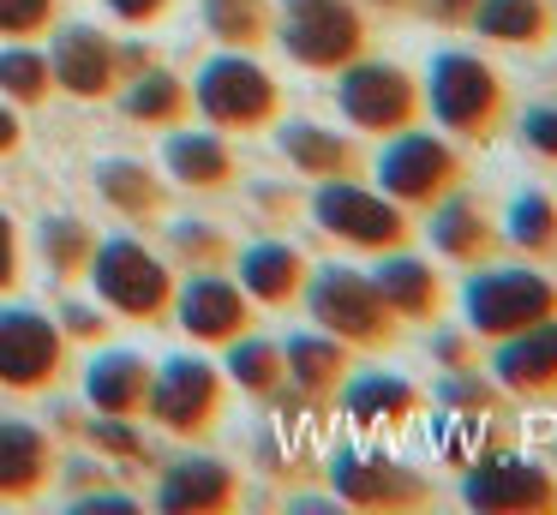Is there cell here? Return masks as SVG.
Listing matches in <instances>:
<instances>
[{"label":"cell","instance_id":"obj_43","mask_svg":"<svg viewBox=\"0 0 557 515\" xmlns=\"http://www.w3.org/2000/svg\"><path fill=\"white\" fill-rule=\"evenodd\" d=\"M162 7H169V0H109V12H114V19H126V24L162 19Z\"/></svg>","mask_w":557,"mask_h":515},{"label":"cell","instance_id":"obj_1","mask_svg":"<svg viewBox=\"0 0 557 515\" xmlns=\"http://www.w3.org/2000/svg\"><path fill=\"white\" fill-rule=\"evenodd\" d=\"M420 84H425V114L444 132H456V138H468V144H485V138L504 132L509 90H504V78H497V66L485 54L444 48Z\"/></svg>","mask_w":557,"mask_h":515},{"label":"cell","instance_id":"obj_44","mask_svg":"<svg viewBox=\"0 0 557 515\" xmlns=\"http://www.w3.org/2000/svg\"><path fill=\"white\" fill-rule=\"evenodd\" d=\"M425 12H432L437 24H468V12L480 7V0H420Z\"/></svg>","mask_w":557,"mask_h":515},{"label":"cell","instance_id":"obj_40","mask_svg":"<svg viewBox=\"0 0 557 515\" xmlns=\"http://www.w3.org/2000/svg\"><path fill=\"white\" fill-rule=\"evenodd\" d=\"M54 0H0V36H37L49 30Z\"/></svg>","mask_w":557,"mask_h":515},{"label":"cell","instance_id":"obj_35","mask_svg":"<svg viewBox=\"0 0 557 515\" xmlns=\"http://www.w3.org/2000/svg\"><path fill=\"white\" fill-rule=\"evenodd\" d=\"M54 90V72H49V54L37 48H0V96H13V102H49Z\"/></svg>","mask_w":557,"mask_h":515},{"label":"cell","instance_id":"obj_25","mask_svg":"<svg viewBox=\"0 0 557 515\" xmlns=\"http://www.w3.org/2000/svg\"><path fill=\"white\" fill-rule=\"evenodd\" d=\"M85 395L97 414H114V419H133L145 414V395H150V359L145 354H126V347H114V354H97L85 371Z\"/></svg>","mask_w":557,"mask_h":515},{"label":"cell","instance_id":"obj_11","mask_svg":"<svg viewBox=\"0 0 557 515\" xmlns=\"http://www.w3.org/2000/svg\"><path fill=\"white\" fill-rule=\"evenodd\" d=\"M330 491H336V503L366 510V515H413L432 503V479L413 474L408 462H396L384 450H336Z\"/></svg>","mask_w":557,"mask_h":515},{"label":"cell","instance_id":"obj_30","mask_svg":"<svg viewBox=\"0 0 557 515\" xmlns=\"http://www.w3.org/2000/svg\"><path fill=\"white\" fill-rule=\"evenodd\" d=\"M504 240L528 258H557V198L552 192H521L504 216Z\"/></svg>","mask_w":557,"mask_h":515},{"label":"cell","instance_id":"obj_8","mask_svg":"<svg viewBox=\"0 0 557 515\" xmlns=\"http://www.w3.org/2000/svg\"><path fill=\"white\" fill-rule=\"evenodd\" d=\"M461 503L473 515H557V474L540 455L521 450H485L461 474Z\"/></svg>","mask_w":557,"mask_h":515},{"label":"cell","instance_id":"obj_46","mask_svg":"<svg viewBox=\"0 0 557 515\" xmlns=\"http://www.w3.org/2000/svg\"><path fill=\"white\" fill-rule=\"evenodd\" d=\"M66 330H73V335H102V318H97V311H85V306H66Z\"/></svg>","mask_w":557,"mask_h":515},{"label":"cell","instance_id":"obj_18","mask_svg":"<svg viewBox=\"0 0 557 515\" xmlns=\"http://www.w3.org/2000/svg\"><path fill=\"white\" fill-rule=\"evenodd\" d=\"M49 72H54V84H61V90L85 96V102H97V96H109L114 84H121L114 42H109L102 30H90V24H66V30L54 36Z\"/></svg>","mask_w":557,"mask_h":515},{"label":"cell","instance_id":"obj_14","mask_svg":"<svg viewBox=\"0 0 557 515\" xmlns=\"http://www.w3.org/2000/svg\"><path fill=\"white\" fill-rule=\"evenodd\" d=\"M174 318H181V330L193 335V342L228 347L234 335L252 330V299H246V287L228 282V275L193 270V282L174 294Z\"/></svg>","mask_w":557,"mask_h":515},{"label":"cell","instance_id":"obj_47","mask_svg":"<svg viewBox=\"0 0 557 515\" xmlns=\"http://www.w3.org/2000/svg\"><path fill=\"white\" fill-rule=\"evenodd\" d=\"M366 7H384V12H413L420 0H366Z\"/></svg>","mask_w":557,"mask_h":515},{"label":"cell","instance_id":"obj_4","mask_svg":"<svg viewBox=\"0 0 557 515\" xmlns=\"http://www.w3.org/2000/svg\"><path fill=\"white\" fill-rule=\"evenodd\" d=\"M276 42L306 72H342L360 54H372V30H366L360 0H282Z\"/></svg>","mask_w":557,"mask_h":515},{"label":"cell","instance_id":"obj_45","mask_svg":"<svg viewBox=\"0 0 557 515\" xmlns=\"http://www.w3.org/2000/svg\"><path fill=\"white\" fill-rule=\"evenodd\" d=\"M18 138H25V132H18V114L7 102H0V156H13L18 150Z\"/></svg>","mask_w":557,"mask_h":515},{"label":"cell","instance_id":"obj_2","mask_svg":"<svg viewBox=\"0 0 557 515\" xmlns=\"http://www.w3.org/2000/svg\"><path fill=\"white\" fill-rule=\"evenodd\" d=\"M300 299H306L318 330L342 335L348 347H366V354H377V347H389L401 335V318L384 306L372 275L354 270V263H324V270H312L300 287Z\"/></svg>","mask_w":557,"mask_h":515},{"label":"cell","instance_id":"obj_19","mask_svg":"<svg viewBox=\"0 0 557 515\" xmlns=\"http://www.w3.org/2000/svg\"><path fill=\"white\" fill-rule=\"evenodd\" d=\"M377 294H384V306L396 311L401 323H437L444 318V275L432 270L425 258H413L408 246L396 252H377V270H372Z\"/></svg>","mask_w":557,"mask_h":515},{"label":"cell","instance_id":"obj_6","mask_svg":"<svg viewBox=\"0 0 557 515\" xmlns=\"http://www.w3.org/2000/svg\"><path fill=\"white\" fill-rule=\"evenodd\" d=\"M377 192L384 198H396L401 210H432L437 198H449V192L468 180V162H461V150L449 138H437V132H396V138L384 144V156H377Z\"/></svg>","mask_w":557,"mask_h":515},{"label":"cell","instance_id":"obj_24","mask_svg":"<svg viewBox=\"0 0 557 515\" xmlns=\"http://www.w3.org/2000/svg\"><path fill=\"white\" fill-rule=\"evenodd\" d=\"M54 474V450L37 426L25 419H0V503L37 498Z\"/></svg>","mask_w":557,"mask_h":515},{"label":"cell","instance_id":"obj_34","mask_svg":"<svg viewBox=\"0 0 557 515\" xmlns=\"http://www.w3.org/2000/svg\"><path fill=\"white\" fill-rule=\"evenodd\" d=\"M497 443H504V431H497V419H485V414H449L444 407V419H437V450H444L456 467L480 462L485 450H497Z\"/></svg>","mask_w":557,"mask_h":515},{"label":"cell","instance_id":"obj_16","mask_svg":"<svg viewBox=\"0 0 557 515\" xmlns=\"http://www.w3.org/2000/svg\"><path fill=\"white\" fill-rule=\"evenodd\" d=\"M492 378L504 383V395H521V402L557 395V318L492 342Z\"/></svg>","mask_w":557,"mask_h":515},{"label":"cell","instance_id":"obj_29","mask_svg":"<svg viewBox=\"0 0 557 515\" xmlns=\"http://www.w3.org/2000/svg\"><path fill=\"white\" fill-rule=\"evenodd\" d=\"M186 84L174 78V72H157V66H145L138 78H126V96H121V108H126V120H138V126H174V120L186 114Z\"/></svg>","mask_w":557,"mask_h":515},{"label":"cell","instance_id":"obj_3","mask_svg":"<svg viewBox=\"0 0 557 515\" xmlns=\"http://www.w3.org/2000/svg\"><path fill=\"white\" fill-rule=\"evenodd\" d=\"M461 318L473 335L504 342L528 323L557 318V282L545 270H528V263H473L468 287H461Z\"/></svg>","mask_w":557,"mask_h":515},{"label":"cell","instance_id":"obj_22","mask_svg":"<svg viewBox=\"0 0 557 515\" xmlns=\"http://www.w3.org/2000/svg\"><path fill=\"white\" fill-rule=\"evenodd\" d=\"M282 366H288V390H300L306 402H330L354 371V347L330 330H306L282 342Z\"/></svg>","mask_w":557,"mask_h":515},{"label":"cell","instance_id":"obj_10","mask_svg":"<svg viewBox=\"0 0 557 515\" xmlns=\"http://www.w3.org/2000/svg\"><path fill=\"white\" fill-rule=\"evenodd\" d=\"M90 282H97L102 306L121 311V318H162V311L174 306V275L169 263L157 258L150 246H138V240H102L97 252H90Z\"/></svg>","mask_w":557,"mask_h":515},{"label":"cell","instance_id":"obj_38","mask_svg":"<svg viewBox=\"0 0 557 515\" xmlns=\"http://www.w3.org/2000/svg\"><path fill=\"white\" fill-rule=\"evenodd\" d=\"M85 438L97 443L102 455H121V462H138V467L150 462V443L133 431V419H114V414H102V419H85Z\"/></svg>","mask_w":557,"mask_h":515},{"label":"cell","instance_id":"obj_12","mask_svg":"<svg viewBox=\"0 0 557 515\" xmlns=\"http://www.w3.org/2000/svg\"><path fill=\"white\" fill-rule=\"evenodd\" d=\"M222 402H228V383L210 359L198 354H174L162 371H150V395H145V414L157 426H169L174 438H198L222 419Z\"/></svg>","mask_w":557,"mask_h":515},{"label":"cell","instance_id":"obj_36","mask_svg":"<svg viewBox=\"0 0 557 515\" xmlns=\"http://www.w3.org/2000/svg\"><path fill=\"white\" fill-rule=\"evenodd\" d=\"M90 252H97V240H90L85 222H73V216H54V222H42V258H49L54 275L90 270Z\"/></svg>","mask_w":557,"mask_h":515},{"label":"cell","instance_id":"obj_26","mask_svg":"<svg viewBox=\"0 0 557 515\" xmlns=\"http://www.w3.org/2000/svg\"><path fill=\"white\" fill-rule=\"evenodd\" d=\"M468 24L473 36L497 48H545L552 42V0H480Z\"/></svg>","mask_w":557,"mask_h":515},{"label":"cell","instance_id":"obj_9","mask_svg":"<svg viewBox=\"0 0 557 515\" xmlns=\"http://www.w3.org/2000/svg\"><path fill=\"white\" fill-rule=\"evenodd\" d=\"M198 114L210 120L216 132H258L282 114V90L252 54H216L205 60L198 72V90H193Z\"/></svg>","mask_w":557,"mask_h":515},{"label":"cell","instance_id":"obj_5","mask_svg":"<svg viewBox=\"0 0 557 515\" xmlns=\"http://www.w3.org/2000/svg\"><path fill=\"white\" fill-rule=\"evenodd\" d=\"M336 108H342V120H348L354 132H366V138H396V132L420 126L425 84L413 78L408 66H396V60L360 54L354 66H342Z\"/></svg>","mask_w":557,"mask_h":515},{"label":"cell","instance_id":"obj_42","mask_svg":"<svg viewBox=\"0 0 557 515\" xmlns=\"http://www.w3.org/2000/svg\"><path fill=\"white\" fill-rule=\"evenodd\" d=\"M432 354H437V366H444V371L473 366V342H468V335H437V342H432Z\"/></svg>","mask_w":557,"mask_h":515},{"label":"cell","instance_id":"obj_37","mask_svg":"<svg viewBox=\"0 0 557 515\" xmlns=\"http://www.w3.org/2000/svg\"><path fill=\"white\" fill-rule=\"evenodd\" d=\"M174 258L193 263V270H222L228 240H222L210 222H181V228H174Z\"/></svg>","mask_w":557,"mask_h":515},{"label":"cell","instance_id":"obj_15","mask_svg":"<svg viewBox=\"0 0 557 515\" xmlns=\"http://www.w3.org/2000/svg\"><path fill=\"white\" fill-rule=\"evenodd\" d=\"M342 414H348L354 431H366V438H396V431H408L413 419H420V390H413L408 378H396V371H348V383H342Z\"/></svg>","mask_w":557,"mask_h":515},{"label":"cell","instance_id":"obj_31","mask_svg":"<svg viewBox=\"0 0 557 515\" xmlns=\"http://www.w3.org/2000/svg\"><path fill=\"white\" fill-rule=\"evenodd\" d=\"M97 186H102V198H109L114 210H121V216H138V222L162 210V180L150 174L145 162H121V156H114V162L97 168Z\"/></svg>","mask_w":557,"mask_h":515},{"label":"cell","instance_id":"obj_17","mask_svg":"<svg viewBox=\"0 0 557 515\" xmlns=\"http://www.w3.org/2000/svg\"><path fill=\"white\" fill-rule=\"evenodd\" d=\"M432 246L437 258L461 263V270H473V263H492V252L504 246V228L492 222V210H485L480 198H468V192H449V198L432 204Z\"/></svg>","mask_w":557,"mask_h":515},{"label":"cell","instance_id":"obj_20","mask_svg":"<svg viewBox=\"0 0 557 515\" xmlns=\"http://www.w3.org/2000/svg\"><path fill=\"white\" fill-rule=\"evenodd\" d=\"M234 503H240V479H234V467L210 462V455L174 462L157 486V510H169V515H222Z\"/></svg>","mask_w":557,"mask_h":515},{"label":"cell","instance_id":"obj_7","mask_svg":"<svg viewBox=\"0 0 557 515\" xmlns=\"http://www.w3.org/2000/svg\"><path fill=\"white\" fill-rule=\"evenodd\" d=\"M312 216L330 240H342L348 252H396L413 240V210H401L396 198L360 186V180H318Z\"/></svg>","mask_w":557,"mask_h":515},{"label":"cell","instance_id":"obj_21","mask_svg":"<svg viewBox=\"0 0 557 515\" xmlns=\"http://www.w3.org/2000/svg\"><path fill=\"white\" fill-rule=\"evenodd\" d=\"M276 144L294 162V174H306V180H360L366 174V150L348 132L312 126V120H288V126L276 132Z\"/></svg>","mask_w":557,"mask_h":515},{"label":"cell","instance_id":"obj_13","mask_svg":"<svg viewBox=\"0 0 557 515\" xmlns=\"http://www.w3.org/2000/svg\"><path fill=\"white\" fill-rule=\"evenodd\" d=\"M66 335L30 306H0V390H49L61 378Z\"/></svg>","mask_w":557,"mask_h":515},{"label":"cell","instance_id":"obj_23","mask_svg":"<svg viewBox=\"0 0 557 515\" xmlns=\"http://www.w3.org/2000/svg\"><path fill=\"white\" fill-rule=\"evenodd\" d=\"M306 275H312V263H306V252L288 246V240H258V246L240 252V287L258 306H294Z\"/></svg>","mask_w":557,"mask_h":515},{"label":"cell","instance_id":"obj_27","mask_svg":"<svg viewBox=\"0 0 557 515\" xmlns=\"http://www.w3.org/2000/svg\"><path fill=\"white\" fill-rule=\"evenodd\" d=\"M162 162H169V174L181 180V186H193V192L234 186V150L216 138V132H169Z\"/></svg>","mask_w":557,"mask_h":515},{"label":"cell","instance_id":"obj_32","mask_svg":"<svg viewBox=\"0 0 557 515\" xmlns=\"http://www.w3.org/2000/svg\"><path fill=\"white\" fill-rule=\"evenodd\" d=\"M205 24L228 48H258L270 42V7L264 0H205Z\"/></svg>","mask_w":557,"mask_h":515},{"label":"cell","instance_id":"obj_33","mask_svg":"<svg viewBox=\"0 0 557 515\" xmlns=\"http://www.w3.org/2000/svg\"><path fill=\"white\" fill-rule=\"evenodd\" d=\"M437 407H449V414H485L497 419L504 414V383L492 378V371H444V383H437Z\"/></svg>","mask_w":557,"mask_h":515},{"label":"cell","instance_id":"obj_39","mask_svg":"<svg viewBox=\"0 0 557 515\" xmlns=\"http://www.w3.org/2000/svg\"><path fill=\"white\" fill-rule=\"evenodd\" d=\"M521 144H528L540 162H557V96H545V102H533L528 114H521Z\"/></svg>","mask_w":557,"mask_h":515},{"label":"cell","instance_id":"obj_28","mask_svg":"<svg viewBox=\"0 0 557 515\" xmlns=\"http://www.w3.org/2000/svg\"><path fill=\"white\" fill-rule=\"evenodd\" d=\"M228 378L240 383L246 395H258V402H282V390H288V366H282V347L264 342V335H234L228 342Z\"/></svg>","mask_w":557,"mask_h":515},{"label":"cell","instance_id":"obj_41","mask_svg":"<svg viewBox=\"0 0 557 515\" xmlns=\"http://www.w3.org/2000/svg\"><path fill=\"white\" fill-rule=\"evenodd\" d=\"M18 282V228L13 216L0 210V287H13Z\"/></svg>","mask_w":557,"mask_h":515}]
</instances>
